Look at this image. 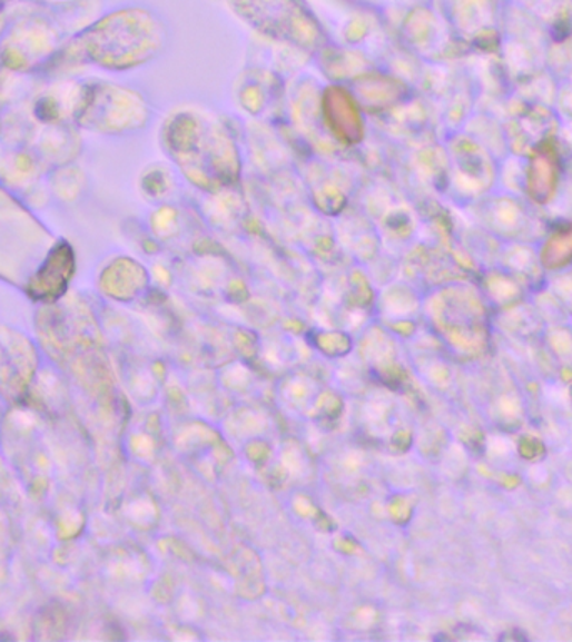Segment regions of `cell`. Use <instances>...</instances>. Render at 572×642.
Returning a JSON list of instances; mask_svg holds the SVG:
<instances>
[{
    "instance_id": "cell-1",
    "label": "cell",
    "mask_w": 572,
    "mask_h": 642,
    "mask_svg": "<svg viewBox=\"0 0 572 642\" xmlns=\"http://www.w3.org/2000/svg\"><path fill=\"white\" fill-rule=\"evenodd\" d=\"M166 45V24L146 6L128 4L102 12L88 29L68 39L45 71L61 68L128 72L151 62Z\"/></svg>"
},
{
    "instance_id": "cell-2",
    "label": "cell",
    "mask_w": 572,
    "mask_h": 642,
    "mask_svg": "<svg viewBox=\"0 0 572 642\" xmlns=\"http://www.w3.org/2000/svg\"><path fill=\"white\" fill-rule=\"evenodd\" d=\"M12 22L0 41V69L16 76L45 71L68 41L51 12L6 0Z\"/></svg>"
},
{
    "instance_id": "cell-3",
    "label": "cell",
    "mask_w": 572,
    "mask_h": 642,
    "mask_svg": "<svg viewBox=\"0 0 572 642\" xmlns=\"http://www.w3.org/2000/svg\"><path fill=\"white\" fill-rule=\"evenodd\" d=\"M149 108L141 92L109 81H82L75 125L98 136H128L148 125Z\"/></svg>"
},
{
    "instance_id": "cell-4",
    "label": "cell",
    "mask_w": 572,
    "mask_h": 642,
    "mask_svg": "<svg viewBox=\"0 0 572 642\" xmlns=\"http://www.w3.org/2000/svg\"><path fill=\"white\" fill-rule=\"evenodd\" d=\"M233 11L262 31L276 39L317 45L320 42V22L305 0H228Z\"/></svg>"
},
{
    "instance_id": "cell-5",
    "label": "cell",
    "mask_w": 572,
    "mask_h": 642,
    "mask_svg": "<svg viewBox=\"0 0 572 642\" xmlns=\"http://www.w3.org/2000/svg\"><path fill=\"white\" fill-rule=\"evenodd\" d=\"M48 171L31 146H9L0 151V186L9 191H36Z\"/></svg>"
},
{
    "instance_id": "cell-6",
    "label": "cell",
    "mask_w": 572,
    "mask_h": 642,
    "mask_svg": "<svg viewBox=\"0 0 572 642\" xmlns=\"http://www.w3.org/2000/svg\"><path fill=\"white\" fill-rule=\"evenodd\" d=\"M79 132L81 129L72 122L39 125L38 131L32 136V151L38 155V158L45 162L48 169L76 162L82 148Z\"/></svg>"
},
{
    "instance_id": "cell-7",
    "label": "cell",
    "mask_w": 572,
    "mask_h": 642,
    "mask_svg": "<svg viewBox=\"0 0 572 642\" xmlns=\"http://www.w3.org/2000/svg\"><path fill=\"white\" fill-rule=\"evenodd\" d=\"M75 271V251L65 239L55 243L49 249L48 258L32 279V292L41 299L59 298V293L68 286Z\"/></svg>"
},
{
    "instance_id": "cell-8",
    "label": "cell",
    "mask_w": 572,
    "mask_h": 642,
    "mask_svg": "<svg viewBox=\"0 0 572 642\" xmlns=\"http://www.w3.org/2000/svg\"><path fill=\"white\" fill-rule=\"evenodd\" d=\"M45 185L51 199L59 205L72 206L81 201L88 191V176L81 166L68 162L49 169L46 172Z\"/></svg>"
},
{
    "instance_id": "cell-9",
    "label": "cell",
    "mask_w": 572,
    "mask_h": 642,
    "mask_svg": "<svg viewBox=\"0 0 572 642\" xmlns=\"http://www.w3.org/2000/svg\"><path fill=\"white\" fill-rule=\"evenodd\" d=\"M49 12H51L52 19L66 39H71L81 34L105 12V4H102V0H75L65 8Z\"/></svg>"
},
{
    "instance_id": "cell-10",
    "label": "cell",
    "mask_w": 572,
    "mask_h": 642,
    "mask_svg": "<svg viewBox=\"0 0 572 642\" xmlns=\"http://www.w3.org/2000/svg\"><path fill=\"white\" fill-rule=\"evenodd\" d=\"M11 2H21V4L36 6V8L46 9V11H55V9L65 8L71 4L75 0H11Z\"/></svg>"
},
{
    "instance_id": "cell-11",
    "label": "cell",
    "mask_w": 572,
    "mask_h": 642,
    "mask_svg": "<svg viewBox=\"0 0 572 642\" xmlns=\"http://www.w3.org/2000/svg\"><path fill=\"white\" fill-rule=\"evenodd\" d=\"M11 22H12L11 12H9L8 4H6V0H2V2H0V41H2V38H4L6 32H8Z\"/></svg>"
},
{
    "instance_id": "cell-12",
    "label": "cell",
    "mask_w": 572,
    "mask_h": 642,
    "mask_svg": "<svg viewBox=\"0 0 572 642\" xmlns=\"http://www.w3.org/2000/svg\"><path fill=\"white\" fill-rule=\"evenodd\" d=\"M0 131H2V116H0Z\"/></svg>"
},
{
    "instance_id": "cell-13",
    "label": "cell",
    "mask_w": 572,
    "mask_h": 642,
    "mask_svg": "<svg viewBox=\"0 0 572 642\" xmlns=\"http://www.w3.org/2000/svg\"><path fill=\"white\" fill-rule=\"evenodd\" d=\"M0 2H2V0H0Z\"/></svg>"
}]
</instances>
